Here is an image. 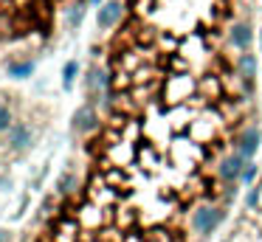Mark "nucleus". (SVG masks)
Here are the masks:
<instances>
[{"instance_id":"obj_10","label":"nucleus","mask_w":262,"mask_h":242,"mask_svg":"<svg viewBox=\"0 0 262 242\" xmlns=\"http://www.w3.org/2000/svg\"><path fill=\"white\" fill-rule=\"evenodd\" d=\"M79 231H82L79 219H59L57 228H54L51 242H76L79 239Z\"/></svg>"},{"instance_id":"obj_9","label":"nucleus","mask_w":262,"mask_h":242,"mask_svg":"<svg viewBox=\"0 0 262 242\" xmlns=\"http://www.w3.org/2000/svg\"><path fill=\"white\" fill-rule=\"evenodd\" d=\"M119 20H121V3H119V0H110V3H104L102 9H99V14H96V26L102 28V31L113 28Z\"/></svg>"},{"instance_id":"obj_19","label":"nucleus","mask_w":262,"mask_h":242,"mask_svg":"<svg viewBox=\"0 0 262 242\" xmlns=\"http://www.w3.org/2000/svg\"><path fill=\"white\" fill-rule=\"evenodd\" d=\"M91 3H102V0H91Z\"/></svg>"},{"instance_id":"obj_13","label":"nucleus","mask_w":262,"mask_h":242,"mask_svg":"<svg viewBox=\"0 0 262 242\" xmlns=\"http://www.w3.org/2000/svg\"><path fill=\"white\" fill-rule=\"evenodd\" d=\"M6 73L12 79H29L31 73H34V62L31 59H23V62H9Z\"/></svg>"},{"instance_id":"obj_16","label":"nucleus","mask_w":262,"mask_h":242,"mask_svg":"<svg viewBox=\"0 0 262 242\" xmlns=\"http://www.w3.org/2000/svg\"><path fill=\"white\" fill-rule=\"evenodd\" d=\"M256 174H259V166H256L254 161H248V163H245V172H243V180H239V183H245V186H254Z\"/></svg>"},{"instance_id":"obj_11","label":"nucleus","mask_w":262,"mask_h":242,"mask_svg":"<svg viewBox=\"0 0 262 242\" xmlns=\"http://www.w3.org/2000/svg\"><path fill=\"white\" fill-rule=\"evenodd\" d=\"M228 39H231V45L237 51H248L251 48V39H254L251 26H248V23H234L231 31H228Z\"/></svg>"},{"instance_id":"obj_7","label":"nucleus","mask_w":262,"mask_h":242,"mask_svg":"<svg viewBox=\"0 0 262 242\" xmlns=\"http://www.w3.org/2000/svg\"><path fill=\"white\" fill-rule=\"evenodd\" d=\"M237 76L243 79L245 93H251V90H254V79H256V54L243 51V54L237 56Z\"/></svg>"},{"instance_id":"obj_3","label":"nucleus","mask_w":262,"mask_h":242,"mask_svg":"<svg viewBox=\"0 0 262 242\" xmlns=\"http://www.w3.org/2000/svg\"><path fill=\"white\" fill-rule=\"evenodd\" d=\"M99 110L93 104H82L74 110V116H71V133L74 135H91L99 129Z\"/></svg>"},{"instance_id":"obj_15","label":"nucleus","mask_w":262,"mask_h":242,"mask_svg":"<svg viewBox=\"0 0 262 242\" xmlns=\"http://www.w3.org/2000/svg\"><path fill=\"white\" fill-rule=\"evenodd\" d=\"M12 124H14L12 110H9V104H3V101H0V133H9V129H12Z\"/></svg>"},{"instance_id":"obj_2","label":"nucleus","mask_w":262,"mask_h":242,"mask_svg":"<svg viewBox=\"0 0 262 242\" xmlns=\"http://www.w3.org/2000/svg\"><path fill=\"white\" fill-rule=\"evenodd\" d=\"M245 158L239 155V152H228V155L220 158V163H217V178H220V183L226 186H237L239 180H243V172H245Z\"/></svg>"},{"instance_id":"obj_1","label":"nucleus","mask_w":262,"mask_h":242,"mask_svg":"<svg viewBox=\"0 0 262 242\" xmlns=\"http://www.w3.org/2000/svg\"><path fill=\"white\" fill-rule=\"evenodd\" d=\"M226 219H228V208L223 203H200L189 214V231L198 239H209Z\"/></svg>"},{"instance_id":"obj_17","label":"nucleus","mask_w":262,"mask_h":242,"mask_svg":"<svg viewBox=\"0 0 262 242\" xmlns=\"http://www.w3.org/2000/svg\"><path fill=\"white\" fill-rule=\"evenodd\" d=\"M256 206H259V186H251L248 197H245V208L251 211V208H256Z\"/></svg>"},{"instance_id":"obj_8","label":"nucleus","mask_w":262,"mask_h":242,"mask_svg":"<svg viewBox=\"0 0 262 242\" xmlns=\"http://www.w3.org/2000/svg\"><path fill=\"white\" fill-rule=\"evenodd\" d=\"M85 87H88V93L91 96H107L110 93V76H107V71H102V68H91L88 71V76H85Z\"/></svg>"},{"instance_id":"obj_12","label":"nucleus","mask_w":262,"mask_h":242,"mask_svg":"<svg viewBox=\"0 0 262 242\" xmlns=\"http://www.w3.org/2000/svg\"><path fill=\"white\" fill-rule=\"evenodd\" d=\"M76 189H79V178H76V172H62L57 180V194L62 197H74Z\"/></svg>"},{"instance_id":"obj_6","label":"nucleus","mask_w":262,"mask_h":242,"mask_svg":"<svg viewBox=\"0 0 262 242\" xmlns=\"http://www.w3.org/2000/svg\"><path fill=\"white\" fill-rule=\"evenodd\" d=\"M192 93H194V82L189 76H172L169 82H166V99H169L172 104H183Z\"/></svg>"},{"instance_id":"obj_5","label":"nucleus","mask_w":262,"mask_h":242,"mask_svg":"<svg viewBox=\"0 0 262 242\" xmlns=\"http://www.w3.org/2000/svg\"><path fill=\"white\" fill-rule=\"evenodd\" d=\"M259 144H262V133H259V127L251 124V127H245L237 133V138H234V152H239L245 161H251V158L256 155V149H259Z\"/></svg>"},{"instance_id":"obj_4","label":"nucleus","mask_w":262,"mask_h":242,"mask_svg":"<svg viewBox=\"0 0 262 242\" xmlns=\"http://www.w3.org/2000/svg\"><path fill=\"white\" fill-rule=\"evenodd\" d=\"M6 146L12 152H29L31 146H34V129L29 127L26 121H14L12 129L6 133Z\"/></svg>"},{"instance_id":"obj_18","label":"nucleus","mask_w":262,"mask_h":242,"mask_svg":"<svg viewBox=\"0 0 262 242\" xmlns=\"http://www.w3.org/2000/svg\"><path fill=\"white\" fill-rule=\"evenodd\" d=\"M0 242H12V231H6V228H0Z\"/></svg>"},{"instance_id":"obj_14","label":"nucleus","mask_w":262,"mask_h":242,"mask_svg":"<svg viewBox=\"0 0 262 242\" xmlns=\"http://www.w3.org/2000/svg\"><path fill=\"white\" fill-rule=\"evenodd\" d=\"M76 76H79V62L68 59V62H65V68H62V87L71 90V87H74V82H76Z\"/></svg>"}]
</instances>
